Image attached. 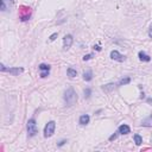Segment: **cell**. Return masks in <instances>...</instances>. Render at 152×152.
<instances>
[{
	"label": "cell",
	"mask_w": 152,
	"mask_h": 152,
	"mask_svg": "<svg viewBox=\"0 0 152 152\" xmlns=\"http://www.w3.org/2000/svg\"><path fill=\"white\" fill-rule=\"evenodd\" d=\"M64 102L67 106H73L76 101H77V94L74 90V88H68L64 92Z\"/></svg>",
	"instance_id": "cell-1"
},
{
	"label": "cell",
	"mask_w": 152,
	"mask_h": 152,
	"mask_svg": "<svg viewBox=\"0 0 152 152\" xmlns=\"http://www.w3.org/2000/svg\"><path fill=\"white\" fill-rule=\"evenodd\" d=\"M26 127H27V133H29V137H33V136H36V134H37L38 130H37V123H36V119H35V118L29 119Z\"/></svg>",
	"instance_id": "cell-2"
},
{
	"label": "cell",
	"mask_w": 152,
	"mask_h": 152,
	"mask_svg": "<svg viewBox=\"0 0 152 152\" xmlns=\"http://www.w3.org/2000/svg\"><path fill=\"white\" fill-rule=\"evenodd\" d=\"M31 17V8L27 7V6H20V10H19V19L22 22H26V20L30 19Z\"/></svg>",
	"instance_id": "cell-3"
},
{
	"label": "cell",
	"mask_w": 152,
	"mask_h": 152,
	"mask_svg": "<svg viewBox=\"0 0 152 152\" xmlns=\"http://www.w3.org/2000/svg\"><path fill=\"white\" fill-rule=\"evenodd\" d=\"M55 130H56V123L54 120L49 121V123L45 125V127H44V137L45 138L52 137L54 133H55Z\"/></svg>",
	"instance_id": "cell-4"
},
{
	"label": "cell",
	"mask_w": 152,
	"mask_h": 152,
	"mask_svg": "<svg viewBox=\"0 0 152 152\" xmlns=\"http://www.w3.org/2000/svg\"><path fill=\"white\" fill-rule=\"evenodd\" d=\"M0 70H1V72H7L13 76H18L19 74H22L24 72L23 68H6L4 64H0Z\"/></svg>",
	"instance_id": "cell-5"
},
{
	"label": "cell",
	"mask_w": 152,
	"mask_h": 152,
	"mask_svg": "<svg viewBox=\"0 0 152 152\" xmlns=\"http://www.w3.org/2000/svg\"><path fill=\"white\" fill-rule=\"evenodd\" d=\"M73 42H74V38L72 35H65L64 38H63V49L64 50H69L73 45Z\"/></svg>",
	"instance_id": "cell-6"
},
{
	"label": "cell",
	"mask_w": 152,
	"mask_h": 152,
	"mask_svg": "<svg viewBox=\"0 0 152 152\" xmlns=\"http://www.w3.org/2000/svg\"><path fill=\"white\" fill-rule=\"evenodd\" d=\"M110 58L114 59V61H118V62H124L126 59V57L124 55H121L118 50H113V51L110 52Z\"/></svg>",
	"instance_id": "cell-7"
},
{
	"label": "cell",
	"mask_w": 152,
	"mask_h": 152,
	"mask_svg": "<svg viewBox=\"0 0 152 152\" xmlns=\"http://www.w3.org/2000/svg\"><path fill=\"white\" fill-rule=\"evenodd\" d=\"M89 121H90V117H89L88 114H82V115L80 117V119H78L80 125H82V126L88 125V124H89Z\"/></svg>",
	"instance_id": "cell-8"
},
{
	"label": "cell",
	"mask_w": 152,
	"mask_h": 152,
	"mask_svg": "<svg viewBox=\"0 0 152 152\" xmlns=\"http://www.w3.org/2000/svg\"><path fill=\"white\" fill-rule=\"evenodd\" d=\"M119 133L120 134H128L130 132H131V128H130V126L128 125H126V124H123V125H120L119 126Z\"/></svg>",
	"instance_id": "cell-9"
},
{
	"label": "cell",
	"mask_w": 152,
	"mask_h": 152,
	"mask_svg": "<svg viewBox=\"0 0 152 152\" xmlns=\"http://www.w3.org/2000/svg\"><path fill=\"white\" fill-rule=\"evenodd\" d=\"M141 126H144V127H152V114L149 115L147 118H145L143 121H141Z\"/></svg>",
	"instance_id": "cell-10"
},
{
	"label": "cell",
	"mask_w": 152,
	"mask_h": 152,
	"mask_svg": "<svg viewBox=\"0 0 152 152\" xmlns=\"http://www.w3.org/2000/svg\"><path fill=\"white\" fill-rule=\"evenodd\" d=\"M138 57H139L140 61H143V62H150V61H151V57L147 54H145L144 51H139Z\"/></svg>",
	"instance_id": "cell-11"
},
{
	"label": "cell",
	"mask_w": 152,
	"mask_h": 152,
	"mask_svg": "<svg viewBox=\"0 0 152 152\" xmlns=\"http://www.w3.org/2000/svg\"><path fill=\"white\" fill-rule=\"evenodd\" d=\"M83 80L87 81V82H89V81L93 80V72H92L90 69H88L87 72L83 73Z\"/></svg>",
	"instance_id": "cell-12"
},
{
	"label": "cell",
	"mask_w": 152,
	"mask_h": 152,
	"mask_svg": "<svg viewBox=\"0 0 152 152\" xmlns=\"http://www.w3.org/2000/svg\"><path fill=\"white\" fill-rule=\"evenodd\" d=\"M114 87H115V85H114V83L104 85V86H102V90H104V92H106V93H109V92H112V90L114 89Z\"/></svg>",
	"instance_id": "cell-13"
},
{
	"label": "cell",
	"mask_w": 152,
	"mask_h": 152,
	"mask_svg": "<svg viewBox=\"0 0 152 152\" xmlns=\"http://www.w3.org/2000/svg\"><path fill=\"white\" fill-rule=\"evenodd\" d=\"M67 74H68L69 77H76L77 76V72L75 69H73V68H68L67 69Z\"/></svg>",
	"instance_id": "cell-14"
},
{
	"label": "cell",
	"mask_w": 152,
	"mask_h": 152,
	"mask_svg": "<svg viewBox=\"0 0 152 152\" xmlns=\"http://www.w3.org/2000/svg\"><path fill=\"white\" fill-rule=\"evenodd\" d=\"M133 139H134V143H136V145H141L143 144V138H141L139 134H134V137H133Z\"/></svg>",
	"instance_id": "cell-15"
},
{
	"label": "cell",
	"mask_w": 152,
	"mask_h": 152,
	"mask_svg": "<svg viewBox=\"0 0 152 152\" xmlns=\"http://www.w3.org/2000/svg\"><path fill=\"white\" fill-rule=\"evenodd\" d=\"M131 82V77H124L119 81V86H125V85H128Z\"/></svg>",
	"instance_id": "cell-16"
},
{
	"label": "cell",
	"mask_w": 152,
	"mask_h": 152,
	"mask_svg": "<svg viewBox=\"0 0 152 152\" xmlns=\"http://www.w3.org/2000/svg\"><path fill=\"white\" fill-rule=\"evenodd\" d=\"M39 70H42V72H46V70H50V65L49 64H44V63H42V64H39Z\"/></svg>",
	"instance_id": "cell-17"
},
{
	"label": "cell",
	"mask_w": 152,
	"mask_h": 152,
	"mask_svg": "<svg viewBox=\"0 0 152 152\" xmlns=\"http://www.w3.org/2000/svg\"><path fill=\"white\" fill-rule=\"evenodd\" d=\"M90 95H92V89H90V88H86L85 89V97L86 99H89Z\"/></svg>",
	"instance_id": "cell-18"
},
{
	"label": "cell",
	"mask_w": 152,
	"mask_h": 152,
	"mask_svg": "<svg viewBox=\"0 0 152 152\" xmlns=\"http://www.w3.org/2000/svg\"><path fill=\"white\" fill-rule=\"evenodd\" d=\"M49 72H50V70H46V72H42V73H40V77L44 78V77L49 76Z\"/></svg>",
	"instance_id": "cell-19"
},
{
	"label": "cell",
	"mask_w": 152,
	"mask_h": 152,
	"mask_svg": "<svg viewBox=\"0 0 152 152\" xmlns=\"http://www.w3.org/2000/svg\"><path fill=\"white\" fill-rule=\"evenodd\" d=\"M93 57V55L92 54H88V55H85L83 56V61H89L90 58H92Z\"/></svg>",
	"instance_id": "cell-20"
},
{
	"label": "cell",
	"mask_w": 152,
	"mask_h": 152,
	"mask_svg": "<svg viewBox=\"0 0 152 152\" xmlns=\"http://www.w3.org/2000/svg\"><path fill=\"white\" fill-rule=\"evenodd\" d=\"M57 36H58V33H57V32H55V33H52L51 36H50V38H49V39L52 42V40H55V39H56V37H57Z\"/></svg>",
	"instance_id": "cell-21"
},
{
	"label": "cell",
	"mask_w": 152,
	"mask_h": 152,
	"mask_svg": "<svg viewBox=\"0 0 152 152\" xmlns=\"http://www.w3.org/2000/svg\"><path fill=\"white\" fill-rule=\"evenodd\" d=\"M1 11H6V5H5V0H1Z\"/></svg>",
	"instance_id": "cell-22"
},
{
	"label": "cell",
	"mask_w": 152,
	"mask_h": 152,
	"mask_svg": "<svg viewBox=\"0 0 152 152\" xmlns=\"http://www.w3.org/2000/svg\"><path fill=\"white\" fill-rule=\"evenodd\" d=\"M117 137H118V134H117V133H114V134H112V136H110V137H109V140H110V141H112V140H114V139H117Z\"/></svg>",
	"instance_id": "cell-23"
},
{
	"label": "cell",
	"mask_w": 152,
	"mask_h": 152,
	"mask_svg": "<svg viewBox=\"0 0 152 152\" xmlns=\"http://www.w3.org/2000/svg\"><path fill=\"white\" fill-rule=\"evenodd\" d=\"M67 143V140H61L59 143H58V146H62V145H64Z\"/></svg>",
	"instance_id": "cell-24"
},
{
	"label": "cell",
	"mask_w": 152,
	"mask_h": 152,
	"mask_svg": "<svg viewBox=\"0 0 152 152\" xmlns=\"http://www.w3.org/2000/svg\"><path fill=\"white\" fill-rule=\"evenodd\" d=\"M149 36L152 38V25L150 26V29H149Z\"/></svg>",
	"instance_id": "cell-25"
},
{
	"label": "cell",
	"mask_w": 152,
	"mask_h": 152,
	"mask_svg": "<svg viewBox=\"0 0 152 152\" xmlns=\"http://www.w3.org/2000/svg\"><path fill=\"white\" fill-rule=\"evenodd\" d=\"M94 49H96V50H97V51H100V50H101V48H100L99 45H94Z\"/></svg>",
	"instance_id": "cell-26"
},
{
	"label": "cell",
	"mask_w": 152,
	"mask_h": 152,
	"mask_svg": "<svg viewBox=\"0 0 152 152\" xmlns=\"http://www.w3.org/2000/svg\"><path fill=\"white\" fill-rule=\"evenodd\" d=\"M146 101H147V102H149V104H152V97H149V99L146 100Z\"/></svg>",
	"instance_id": "cell-27"
},
{
	"label": "cell",
	"mask_w": 152,
	"mask_h": 152,
	"mask_svg": "<svg viewBox=\"0 0 152 152\" xmlns=\"http://www.w3.org/2000/svg\"><path fill=\"white\" fill-rule=\"evenodd\" d=\"M7 1H11V3H14V0H7Z\"/></svg>",
	"instance_id": "cell-28"
}]
</instances>
